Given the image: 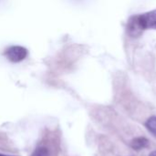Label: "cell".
I'll return each mask as SVG.
<instances>
[{
	"label": "cell",
	"mask_w": 156,
	"mask_h": 156,
	"mask_svg": "<svg viewBox=\"0 0 156 156\" xmlns=\"http://www.w3.org/2000/svg\"><path fill=\"white\" fill-rule=\"evenodd\" d=\"M146 29H156V10L131 17L128 26L131 36H138Z\"/></svg>",
	"instance_id": "obj_1"
},
{
	"label": "cell",
	"mask_w": 156,
	"mask_h": 156,
	"mask_svg": "<svg viewBox=\"0 0 156 156\" xmlns=\"http://www.w3.org/2000/svg\"><path fill=\"white\" fill-rule=\"evenodd\" d=\"M5 56L11 62L17 63V62L24 60L27 58V49L21 46H12V47H9L5 50Z\"/></svg>",
	"instance_id": "obj_2"
},
{
	"label": "cell",
	"mask_w": 156,
	"mask_h": 156,
	"mask_svg": "<svg viewBox=\"0 0 156 156\" xmlns=\"http://www.w3.org/2000/svg\"><path fill=\"white\" fill-rule=\"evenodd\" d=\"M148 144H149V141L144 137H138L131 142V147L136 151H140L142 149L146 148Z\"/></svg>",
	"instance_id": "obj_3"
},
{
	"label": "cell",
	"mask_w": 156,
	"mask_h": 156,
	"mask_svg": "<svg viewBox=\"0 0 156 156\" xmlns=\"http://www.w3.org/2000/svg\"><path fill=\"white\" fill-rule=\"evenodd\" d=\"M145 127L153 135L156 136V116H152L146 121Z\"/></svg>",
	"instance_id": "obj_4"
},
{
	"label": "cell",
	"mask_w": 156,
	"mask_h": 156,
	"mask_svg": "<svg viewBox=\"0 0 156 156\" xmlns=\"http://www.w3.org/2000/svg\"><path fill=\"white\" fill-rule=\"evenodd\" d=\"M149 156H156V151H154V152H152L150 154H149Z\"/></svg>",
	"instance_id": "obj_5"
}]
</instances>
